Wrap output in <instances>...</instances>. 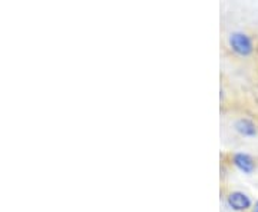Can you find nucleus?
<instances>
[{"instance_id": "nucleus-5", "label": "nucleus", "mask_w": 258, "mask_h": 212, "mask_svg": "<svg viewBox=\"0 0 258 212\" xmlns=\"http://www.w3.org/2000/svg\"><path fill=\"white\" fill-rule=\"evenodd\" d=\"M252 212H258V201L254 203V206H252Z\"/></svg>"}, {"instance_id": "nucleus-2", "label": "nucleus", "mask_w": 258, "mask_h": 212, "mask_svg": "<svg viewBox=\"0 0 258 212\" xmlns=\"http://www.w3.org/2000/svg\"><path fill=\"white\" fill-rule=\"evenodd\" d=\"M225 198H227L228 206H230L231 209H234V211L237 212L248 211V209H251V206H252L251 198L245 192L238 191V189L228 192V195Z\"/></svg>"}, {"instance_id": "nucleus-3", "label": "nucleus", "mask_w": 258, "mask_h": 212, "mask_svg": "<svg viewBox=\"0 0 258 212\" xmlns=\"http://www.w3.org/2000/svg\"><path fill=\"white\" fill-rule=\"evenodd\" d=\"M232 129L235 130L242 138H254L258 133L257 123L251 118L240 116L232 122Z\"/></svg>"}, {"instance_id": "nucleus-1", "label": "nucleus", "mask_w": 258, "mask_h": 212, "mask_svg": "<svg viewBox=\"0 0 258 212\" xmlns=\"http://www.w3.org/2000/svg\"><path fill=\"white\" fill-rule=\"evenodd\" d=\"M227 47L238 59H249L255 53V42L251 35L244 30H231L227 35Z\"/></svg>"}, {"instance_id": "nucleus-4", "label": "nucleus", "mask_w": 258, "mask_h": 212, "mask_svg": "<svg viewBox=\"0 0 258 212\" xmlns=\"http://www.w3.org/2000/svg\"><path fill=\"white\" fill-rule=\"evenodd\" d=\"M232 164L244 174H252L254 169H255V162L248 154H241V152L234 154L232 155Z\"/></svg>"}]
</instances>
